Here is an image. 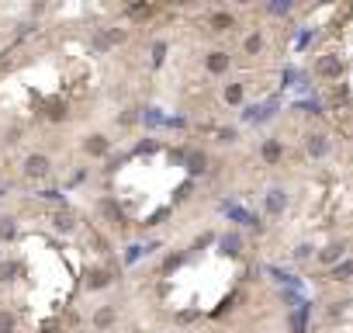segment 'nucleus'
<instances>
[{"label": "nucleus", "mask_w": 353, "mask_h": 333, "mask_svg": "<svg viewBox=\"0 0 353 333\" xmlns=\"http://www.w3.org/2000/svg\"><path fill=\"white\" fill-rule=\"evenodd\" d=\"M284 205H288V195H284L281 188H270V191H267V212H270V215H281Z\"/></svg>", "instance_id": "obj_1"}, {"label": "nucleus", "mask_w": 353, "mask_h": 333, "mask_svg": "<svg viewBox=\"0 0 353 333\" xmlns=\"http://www.w3.org/2000/svg\"><path fill=\"white\" fill-rule=\"evenodd\" d=\"M24 174H28V177H45V174H49V160H45V156H28Z\"/></svg>", "instance_id": "obj_2"}, {"label": "nucleus", "mask_w": 353, "mask_h": 333, "mask_svg": "<svg viewBox=\"0 0 353 333\" xmlns=\"http://www.w3.org/2000/svg\"><path fill=\"white\" fill-rule=\"evenodd\" d=\"M315 69H319V77H339V69H343V66H339V59H336V56H326V59H319V66H315Z\"/></svg>", "instance_id": "obj_3"}, {"label": "nucleus", "mask_w": 353, "mask_h": 333, "mask_svg": "<svg viewBox=\"0 0 353 333\" xmlns=\"http://www.w3.org/2000/svg\"><path fill=\"white\" fill-rule=\"evenodd\" d=\"M343 250H346L343 243H332V246H326V250L319 253V261H322V264H336L339 257H343Z\"/></svg>", "instance_id": "obj_4"}, {"label": "nucleus", "mask_w": 353, "mask_h": 333, "mask_svg": "<svg viewBox=\"0 0 353 333\" xmlns=\"http://www.w3.org/2000/svg\"><path fill=\"white\" fill-rule=\"evenodd\" d=\"M329 150V146H326V135H308V153L311 156H322Z\"/></svg>", "instance_id": "obj_5"}, {"label": "nucleus", "mask_w": 353, "mask_h": 333, "mask_svg": "<svg viewBox=\"0 0 353 333\" xmlns=\"http://www.w3.org/2000/svg\"><path fill=\"white\" fill-rule=\"evenodd\" d=\"M225 66H228V56H225V52H211V56H208V69H211V73H222Z\"/></svg>", "instance_id": "obj_6"}, {"label": "nucleus", "mask_w": 353, "mask_h": 333, "mask_svg": "<svg viewBox=\"0 0 353 333\" xmlns=\"http://www.w3.org/2000/svg\"><path fill=\"white\" fill-rule=\"evenodd\" d=\"M332 278H343V281H346V278H353V261L336 264V267H332Z\"/></svg>", "instance_id": "obj_7"}, {"label": "nucleus", "mask_w": 353, "mask_h": 333, "mask_svg": "<svg viewBox=\"0 0 353 333\" xmlns=\"http://www.w3.org/2000/svg\"><path fill=\"white\" fill-rule=\"evenodd\" d=\"M263 156H267V160L273 163V160L281 156V142H267V146H263Z\"/></svg>", "instance_id": "obj_8"}, {"label": "nucleus", "mask_w": 353, "mask_h": 333, "mask_svg": "<svg viewBox=\"0 0 353 333\" xmlns=\"http://www.w3.org/2000/svg\"><path fill=\"white\" fill-rule=\"evenodd\" d=\"M211 24H215L218 31H225V28H232V18H228V14H215V18H211Z\"/></svg>", "instance_id": "obj_9"}, {"label": "nucleus", "mask_w": 353, "mask_h": 333, "mask_svg": "<svg viewBox=\"0 0 353 333\" xmlns=\"http://www.w3.org/2000/svg\"><path fill=\"white\" fill-rule=\"evenodd\" d=\"M222 246H225V253H239V236H225Z\"/></svg>", "instance_id": "obj_10"}, {"label": "nucleus", "mask_w": 353, "mask_h": 333, "mask_svg": "<svg viewBox=\"0 0 353 333\" xmlns=\"http://www.w3.org/2000/svg\"><path fill=\"white\" fill-rule=\"evenodd\" d=\"M260 45H263V39H260V35H249V39H246V52H260Z\"/></svg>", "instance_id": "obj_11"}, {"label": "nucleus", "mask_w": 353, "mask_h": 333, "mask_svg": "<svg viewBox=\"0 0 353 333\" xmlns=\"http://www.w3.org/2000/svg\"><path fill=\"white\" fill-rule=\"evenodd\" d=\"M87 150H90V153H104V150H107V142H104L101 135H94V142H87Z\"/></svg>", "instance_id": "obj_12"}, {"label": "nucleus", "mask_w": 353, "mask_h": 333, "mask_svg": "<svg viewBox=\"0 0 353 333\" xmlns=\"http://www.w3.org/2000/svg\"><path fill=\"white\" fill-rule=\"evenodd\" d=\"M11 330H14V319L7 312H0V333H11Z\"/></svg>", "instance_id": "obj_13"}, {"label": "nucleus", "mask_w": 353, "mask_h": 333, "mask_svg": "<svg viewBox=\"0 0 353 333\" xmlns=\"http://www.w3.org/2000/svg\"><path fill=\"white\" fill-rule=\"evenodd\" d=\"M0 236H14V226H11V219H0Z\"/></svg>", "instance_id": "obj_14"}, {"label": "nucleus", "mask_w": 353, "mask_h": 333, "mask_svg": "<svg viewBox=\"0 0 353 333\" xmlns=\"http://www.w3.org/2000/svg\"><path fill=\"white\" fill-rule=\"evenodd\" d=\"M225 97H228V101H239V97H243V87H239V84L228 87V90H225Z\"/></svg>", "instance_id": "obj_15"}, {"label": "nucleus", "mask_w": 353, "mask_h": 333, "mask_svg": "<svg viewBox=\"0 0 353 333\" xmlns=\"http://www.w3.org/2000/svg\"><path fill=\"white\" fill-rule=\"evenodd\" d=\"M97 323L104 326V323H111V309H104V312H97Z\"/></svg>", "instance_id": "obj_16"}]
</instances>
